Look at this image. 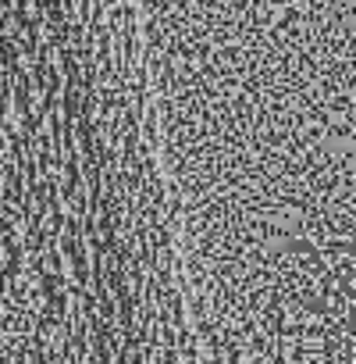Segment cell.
Listing matches in <instances>:
<instances>
[{
    "label": "cell",
    "mask_w": 356,
    "mask_h": 364,
    "mask_svg": "<svg viewBox=\"0 0 356 364\" xmlns=\"http://www.w3.org/2000/svg\"><path fill=\"white\" fill-rule=\"evenodd\" d=\"M18 32H22V18L8 11V22H4V36H18Z\"/></svg>",
    "instance_id": "2"
},
{
    "label": "cell",
    "mask_w": 356,
    "mask_h": 364,
    "mask_svg": "<svg viewBox=\"0 0 356 364\" xmlns=\"http://www.w3.org/2000/svg\"><path fill=\"white\" fill-rule=\"evenodd\" d=\"M43 257H46V261H43V268H46V272H53V268H61V261H57V253H53V250H46Z\"/></svg>",
    "instance_id": "3"
},
{
    "label": "cell",
    "mask_w": 356,
    "mask_h": 364,
    "mask_svg": "<svg viewBox=\"0 0 356 364\" xmlns=\"http://www.w3.org/2000/svg\"><path fill=\"white\" fill-rule=\"evenodd\" d=\"M36 225H39V232H43V236H57V232H61V225H65L61 207H46V211L36 218Z\"/></svg>",
    "instance_id": "1"
}]
</instances>
